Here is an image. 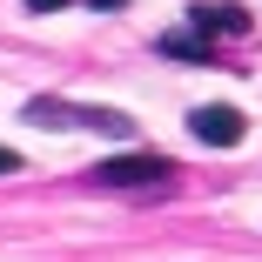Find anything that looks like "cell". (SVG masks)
<instances>
[{"label":"cell","mask_w":262,"mask_h":262,"mask_svg":"<svg viewBox=\"0 0 262 262\" xmlns=\"http://www.w3.org/2000/svg\"><path fill=\"white\" fill-rule=\"evenodd\" d=\"M20 115H27L34 128H88V135H108V141H135V115H121V108H88V101L34 94Z\"/></svg>","instance_id":"obj_1"},{"label":"cell","mask_w":262,"mask_h":262,"mask_svg":"<svg viewBox=\"0 0 262 262\" xmlns=\"http://www.w3.org/2000/svg\"><path fill=\"white\" fill-rule=\"evenodd\" d=\"M88 182L115 188V195H168L175 188V162L168 155H115V162H94Z\"/></svg>","instance_id":"obj_2"},{"label":"cell","mask_w":262,"mask_h":262,"mask_svg":"<svg viewBox=\"0 0 262 262\" xmlns=\"http://www.w3.org/2000/svg\"><path fill=\"white\" fill-rule=\"evenodd\" d=\"M188 135H195L202 148H235V141L249 135V121H242V108L208 101V108H195V115H188Z\"/></svg>","instance_id":"obj_3"},{"label":"cell","mask_w":262,"mask_h":262,"mask_svg":"<svg viewBox=\"0 0 262 262\" xmlns=\"http://www.w3.org/2000/svg\"><path fill=\"white\" fill-rule=\"evenodd\" d=\"M188 27L195 34H208V40H235V34H249V7H235V0H202V7H188Z\"/></svg>","instance_id":"obj_4"},{"label":"cell","mask_w":262,"mask_h":262,"mask_svg":"<svg viewBox=\"0 0 262 262\" xmlns=\"http://www.w3.org/2000/svg\"><path fill=\"white\" fill-rule=\"evenodd\" d=\"M155 54H168V61H188V68H215V40L195 34V27H175L155 40Z\"/></svg>","instance_id":"obj_5"},{"label":"cell","mask_w":262,"mask_h":262,"mask_svg":"<svg viewBox=\"0 0 262 262\" xmlns=\"http://www.w3.org/2000/svg\"><path fill=\"white\" fill-rule=\"evenodd\" d=\"M68 0H27V14H61Z\"/></svg>","instance_id":"obj_6"},{"label":"cell","mask_w":262,"mask_h":262,"mask_svg":"<svg viewBox=\"0 0 262 262\" xmlns=\"http://www.w3.org/2000/svg\"><path fill=\"white\" fill-rule=\"evenodd\" d=\"M0 175H20V155L14 148H0Z\"/></svg>","instance_id":"obj_7"},{"label":"cell","mask_w":262,"mask_h":262,"mask_svg":"<svg viewBox=\"0 0 262 262\" xmlns=\"http://www.w3.org/2000/svg\"><path fill=\"white\" fill-rule=\"evenodd\" d=\"M88 7H94V14H121L128 0H88Z\"/></svg>","instance_id":"obj_8"}]
</instances>
